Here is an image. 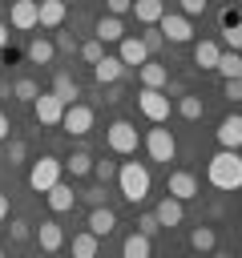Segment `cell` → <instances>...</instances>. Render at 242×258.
Instances as JSON below:
<instances>
[{"label": "cell", "instance_id": "1", "mask_svg": "<svg viewBox=\"0 0 242 258\" xmlns=\"http://www.w3.org/2000/svg\"><path fill=\"white\" fill-rule=\"evenodd\" d=\"M206 177H210L214 189H238L242 185V157H238V149L214 153L210 165H206Z\"/></svg>", "mask_w": 242, "mask_h": 258}, {"label": "cell", "instance_id": "2", "mask_svg": "<svg viewBox=\"0 0 242 258\" xmlns=\"http://www.w3.org/2000/svg\"><path fill=\"white\" fill-rule=\"evenodd\" d=\"M117 185H121V198L137 206V202L149 198V169H145L141 161H125V165L117 169Z\"/></svg>", "mask_w": 242, "mask_h": 258}, {"label": "cell", "instance_id": "3", "mask_svg": "<svg viewBox=\"0 0 242 258\" xmlns=\"http://www.w3.org/2000/svg\"><path fill=\"white\" fill-rule=\"evenodd\" d=\"M137 109H141V117H149V121L157 125V121H165V117H169V93L141 85V93H137Z\"/></svg>", "mask_w": 242, "mask_h": 258}, {"label": "cell", "instance_id": "4", "mask_svg": "<svg viewBox=\"0 0 242 258\" xmlns=\"http://www.w3.org/2000/svg\"><path fill=\"white\" fill-rule=\"evenodd\" d=\"M145 149H149V157H153V161H173L177 141H173V133H169V129H161V121H157V129H149V133H145Z\"/></svg>", "mask_w": 242, "mask_h": 258}, {"label": "cell", "instance_id": "5", "mask_svg": "<svg viewBox=\"0 0 242 258\" xmlns=\"http://www.w3.org/2000/svg\"><path fill=\"white\" fill-rule=\"evenodd\" d=\"M60 161L56 157H40V161H32V169H28V185L36 189V194H44L52 181H60Z\"/></svg>", "mask_w": 242, "mask_h": 258}, {"label": "cell", "instance_id": "6", "mask_svg": "<svg viewBox=\"0 0 242 258\" xmlns=\"http://www.w3.org/2000/svg\"><path fill=\"white\" fill-rule=\"evenodd\" d=\"M32 113H36V121H40V125H60V117H65V101H60L52 89H48V93H36Z\"/></svg>", "mask_w": 242, "mask_h": 258}, {"label": "cell", "instance_id": "7", "mask_svg": "<svg viewBox=\"0 0 242 258\" xmlns=\"http://www.w3.org/2000/svg\"><path fill=\"white\" fill-rule=\"evenodd\" d=\"M60 129L65 133H73V137H85L89 129H93V109L89 105H65V117H60Z\"/></svg>", "mask_w": 242, "mask_h": 258}, {"label": "cell", "instance_id": "8", "mask_svg": "<svg viewBox=\"0 0 242 258\" xmlns=\"http://www.w3.org/2000/svg\"><path fill=\"white\" fill-rule=\"evenodd\" d=\"M105 141H109L113 153H133V149H137V129H133L129 121H113V125L105 129Z\"/></svg>", "mask_w": 242, "mask_h": 258}, {"label": "cell", "instance_id": "9", "mask_svg": "<svg viewBox=\"0 0 242 258\" xmlns=\"http://www.w3.org/2000/svg\"><path fill=\"white\" fill-rule=\"evenodd\" d=\"M8 20H12V28L28 32V28H36V24H40V4H36V0H12Z\"/></svg>", "mask_w": 242, "mask_h": 258}, {"label": "cell", "instance_id": "10", "mask_svg": "<svg viewBox=\"0 0 242 258\" xmlns=\"http://www.w3.org/2000/svg\"><path fill=\"white\" fill-rule=\"evenodd\" d=\"M157 28H161V36H165V40H177V44H186V40L194 36V28H190V16H177V12H161Z\"/></svg>", "mask_w": 242, "mask_h": 258}, {"label": "cell", "instance_id": "11", "mask_svg": "<svg viewBox=\"0 0 242 258\" xmlns=\"http://www.w3.org/2000/svg\"><path fill=\"white\" fill-rule=\"evenodd\" d=\"M117 56H121L125 69H129V64H145V60H149V48H145L141 36H121V40H117Z\"/></svg>", "mask_w": 242, "mask_h": 258}, {"label": "cell", "instance_id": "12", "mask_svg": "<svg viewBox=\"0 0 242 258\" xmlns=\"http://www.w3.org/2000/svg\"><path fill=\"white\" fill-rule=\"evenodd\" d=\"M93 77H97V85H117L125 77V60L121 56H101L93 64Z\"/></svg>", "mask_w": 242, "mask_h": 258}, {"label": "cell", "instance_id": "13", "mask_svg": "<svg viewBox=\"0 0 242 258\" xmlns=\"http://www.w3.org/2000/svg\"><path fill=\"white\" fill-rule=\"evenodd\" d=\"M44 198H48V210H52V214L73 210V202H77V194H73V185H69V181H52V185L44 189Z\"/></svg>", "mask_w": 242, "mask_h": 258}, {"label": "cell", "instance_id": "14", "mask_svg": "<svg viewBox=\"0 0 242 258\" xmlns=\"http://www.w3.org/2000/svg\"><path fill=\"white\" fill-rule=\"evenodd\" d=\"M36 242H40V250H48V254H56V250L65 246V230H60V222H52V218H44V222H40V230H36Z\"/></svg>", "mask_w": 242, "mask_h": 258}, {"label": "cell", "instance_id": "15", "mask_svg": "<svg viewBox=\"0 0 242 258\" xmlns=\"http://www.w3.org/2000/svg\"><path fill=\"white\" fill-rule=\"evenodd\" d=\"M218 141H222V149H242V113H230L218 125Z\"/></svg>", "mask_w": 242, "mask_h": 258}, {"label": "cell", "instance_id": "16", "mask_svg": "<svg viewBox=\"0 0 242 258\" xmlns=\"http://www.w3.org/2000/svg\"><path fill=\"white\" fill-rule=\"evenodd\" d=\"M173 198H182V202H190V198H198V177L194 173H186V169H177V173H169V185H165Z\"/></svg>", "mask_w": 242, "mask_h": 258}, {"label": "cell", "instance_id": "17", "mask_svg": "<svg viewBox=\"0 0 242 258\" xmlns=\"http://www.w3.org/2000/svg\"><path fill=\"white\" fill-rule=\"evenodd\" d=\"M113 226H117V214H113V210H109V206H105V202H101V206H93V210H89V230H93V234H97V238H105V234H109V230H113Z\"/></svg>", "mask_w": 242, "mask_h": 258}, {"label": "cell", "instance_id": "18", "mask_svg": "<svg viewBox=\"0 0 242 258\" xmlns=\"http://www.w3.org/2000/svg\"><path fill=\"white\" fill-rule=\"evenodd\" d=\"M121 36H125L121 16H113V12H109V16H101V20H97V40H101V44H117Z\"/></svg>", "mask_w": 242, "mask_h": 258}, {"label": "cell", "instance_id": "19", "mask_svg": "<svg viewBox=\"0 0 242 258\" xmlns=\"http://www.w3.org/2000/svg\"><path fill=\"white\" fill-rule=\"evenodd\" d=\"M137 77H141V85H149V89H165V85H169V69H165V64H153V60L137 64Z\"/></svg>", "mask_w": 242, "mask_h": 258}, {"label": "cell", "instance_id": "20", "mask_svg": "<svg viewBox=\"0 0 242 258\" xmlns=\"http://www.w3.org/2000/svg\"><path fill=\"white\" fill-rule=\"evenodd\" d=\"M153 214H157V222H161V226H177V222H182V198L165 194V198L157 202V210H153Z\"/></svg>", "mask_w": 242, "mask_h": 258}, {"label": "cell", "instance_id": "21", "mask_svg": "<svg viewBox=\"0 0 242 258\" xmlns=\"http://www.w3.org/2000/svg\"><path fill=\"white\" fill-rule=\"evenodd\" d=\"M40 4V24L44 28H60L65 24V0H36Z\"/></svg>", "mask_w": 242, "mask_h": 258}, {"label": "cell", "instance_id": "22", "mask_svg": "<svg viewBox=\"0 0 242 258\" xmlns=\"http://www.w3.org/2000/svg\"><path fill=\"white\" fill-rule=\"evenodd\" d=\"M141 24H157L161 20V12H165V4L161 0H133V8H129Z\"/></svg>", "mask_w": 242, "mask_h": 258}, {"label": "cell", "instance_id": "23", "mask_svg": "<svg viewBox=\"0 0 242 258\" xmlns=\"http://www.w3.org/2000/svg\"><path fill=\"white\" fill-rule=\"evenodd\" d=\"M52 93H56V97H60L65 105H73V101L81 97V85H77V81H73L69 73H56V77H52Z\"/></svg>", "mask_w": 242, "mask_h": 258}, {"label": "cell", "instance_id": "24", "mask_svg": "<svg viewBox=\"0 0 242 258\" xmlns=\"http://www.w3.org/2000/svg\"><path fill=\"white\" fill-rule=\"evenodd\" d=\"M149 250H153V246H149V238H145L141 230L121 242V254H125V258H149Z\"/></svg>", "mask_w": 242, "mask_h": 258}, {"label": "cell", "instance_id": "25", "mask_svg": "<svg viewBox=\"0 0 242 258\" xmlns=\"http://www.w3.org/2000/svg\"><path fill=\"white\" fill-rule=\"evenodd\" d=\"M52 52H56V44H52V40H44V36L28 40V60H32V64H48V60H52Z\"/></svg>", "mask_w": 242, "mask_h": 258}, {"label": "cell", "instance_id": "26", "mask_svg": "<svg viewBox=\"0 0 242 258\" xmlns=\"http://www.w3.org/2000/svg\"><path fill=\"white\" fill-rule=\"evenodd\" d=\"M218 52H222V48H218L214 40H198V44H194V60H198V69H214V64H218Z\"/></svg>", "mask_w": 242, "mask_h": 258}, {"label": "cell", "instance_id": "27", "mask_svg": "<svg viewBox=\"0 0 242 258\" xmlns=\"http://www.w3.org/2000/svg\"><path fill=\"white\" fill-rule=\"evenodd\" d=\"M65 169H69V177H85V173H93V157L85 153V149H77L69 161H60Z\"/></svg>", "mask_w": 242, "mask_h": 258}, {"label": "cell", "instance_id": "28", "mask_svg": "<svg viewBox=\"0 0 242 258\" xmlns=\"http://www.w3.org/2000/svg\"><path fill=\"white\" fill-rule=\"evenodd\" d=\"M222 77H238L242 73V52H234V48H226V52H218V64H214Z\"/></svg>", "mask_w": 242, "mask_h": 258}, {"label": "cell", "instance_id": "29", "mask_svg": "<svg viewBox=\"0 0 242 258\" xmlns=\"http://www.w3.org/2000/svg\"><path fill=\"white\" fill-rule=\"evenodd\" d=\"M73 254H77V258H93V254H97V234H93V230L77 234V238H73Z\"/></svg>", "mask_w": 242, "mask_h": 258}, {"label": "cell", "instance_id": "30", "mask_svg": "<svg viewBox=\"0 0 242 258\" xmlns=\"http://www.w3.org/2000/svg\"><path fill=\"white\" fill-rule=\"evenodd\" d=\"M190 246L206 254V250H214V246H218V238H214V230H210V226H198V230L190 234Z\"/></svg>", "mask_w": 242, "mask_h": 258}, {"label": "cell", "instance_id": "31", "mask_svg": "<svg viewBox=\"0 0 242 258\" xmlns=\"http://www.w3.org/2000/svg\"><path fill=\"white\" fill-rule=\"evenodd\" d=\"M222 40H226V48L242 52V20H230V24H222Z\"/></svg>", "mask_w": 242, "mask_h": 258}, {"label": "cell", "instance_id": "32", "mask_svg": "<svg viewBox=\"0 0 242 258\" xmlns=\"http://www.w3.org/2000/svg\"><path fill=\"white\" fill-rule=\"evenodd\" d=\"M36 93H40V89H36V81H28V77H20V81L12 85V97H16V101H28V105H32V101H36Z\"/></svg>", "mask_w": 242, "mask_h": 258}, {"label": "cell", "instance_id": "33", "mask_svg": "<svg viewBox=\"0 0 242 258\" xmlns=\"http://www.w3.org/2000/svg\"><path fill=\"white\" fill-rule=\"evenodd\" d=\"M177 113H182L186 121H198V117H202V97H182V101H177Z\"/></svg>", "mask_w": 242, "mask_h": 258}, {"label": "cell", "instance_id": "34", "mask_svg": "<svg viewBox=\"0 0 242 258\" xmlns=\"http://www.w3.org/2000/svg\"><path fill=\"white\" fill-rule=\"evenodd\" d=\"M93 177H97L101 185H109V181L117 177V165H113V161H93Z\"/></svg>", "mask_w": 242, "mask_h": 258}, {"label": "cell", "instance_id": "35", "mask_svg": "<svg viewBox=\"0 0 242 258\" xmlns=\"http://www.w3.org/2000/svg\"><path fill=\"white\" fill-rule=\"evenodd\" d=\"M28 234H32V230H28L24 218H12V222H8V238H12V242H28Z\"/></svg>", "mask_w": 242, "mask_h": 258}, {"label": "cell", "instance_id": "36", "mask_svg": "<svg viewBox=\"0 0 242 258\" xmlns=\"http://www.w3.org/2000/svg\"><path fill=\"white\" fill-rule=\"evenodd\" d=\"M77 52H81V56H85V60H89V64H97V60H101V56H105V48H101V40H89V44H81V48H77Z\"/></svg>", "mask_w": 242, "mask_h": 258}, {"label": "cell", "instance_id": "37", "mask_svg": "<svg viewBox=\"0 0 242 258\" xmlns=\"http://www.w3.org/2000/svg\"><path fill=\"white\" fill-rule=\"evenodd\" d=\"M137 230H141L145 238H153V234L161 230V222H157V214H141V218H137Z\"/></svg>", "mask_w": 242, "mask_h": 258}, {"label": "cell", "instance_id": "38", "mask_svg": "<svg viewBox=\"0 0 242 258\" xmlns=\"http://www.w3.org/2000/svg\"><path fill=\"white\" fill-rule=\"evenodd\" d=\"M141 40H145V48H149V52H157V48H161V40H165V36H161V28H157V24H149V32H145V36H141Z\"/></svg>", "mask_w": 242, "mask_h": 258}, {"label": "cell", "instance_id": "39", "mask_svg": "<svg viewBox=\"0 0 242 258\" xmlns=\"http://www.w3.org/2000/svg\"><path fill=\"white\" fill-rule=\"evenodd\" d=\"M24 153H28V149H24V141H8V165H20V161H24Z\"/></svg>", "mask_w": 242, "mask_h": 258}, {"label": "cell", "instance_id": "40", "mask_svg": "<svg viewBox=\"0 0 242 258\" xmlns=\"http://www.w3.org/2000/svg\"><path fill=\"white\" fill-rule=\"evenodd\" d=\"M60 52H77V40H73V32H56V40H52Z\"/></svg>", "mask_w": 242, "mask_h": 258}, {"label": "cell", "instance_id": "41", "mask_svg": "<svg viewBox=\"0 0 242 258\" xmlns=\"http://www.w3.org/2000/svg\"><path fill=\"white\" fill-rule=\"evenodd\" d=\"M222 93H226L230 101H242V85H238V77H226V85H222Z\"/></svg>", "mask_w": 242, "mask_h": 258}, {"label": "cell", "instance_id": "42", "mask_svg": "<svg viewBox=\"0 0 242 258\" xmlns=\"http://www.w3.org/2000/svg\"><path fill=\"white\" fill-rule=\"evenodd\" d=\"M81 198H85L89 206H101V202H105V185H93V189H85Z\"/></svg>", "mask_w": 242, "mask_h": 258}, {"label": "cell", "instance_id": "43", "mask_svg": "<svg viewBox=\"0 0 242 258\" xmlns=\"http://www.w3.org/2000/svg\"><path fill=\"white\" fill-rule=\"evenodd\" d=\"M182 12L186 16H198V12H206V0H182Z\"/></svg>", "mask_w": 242, "mask_h": 258}, {"label": "cell", "instance_id": "44", "mask_svg": "<svg viewBox=\"0 0 242 258\" xmlns=\"http://www.w3.org/2000/svg\"><path fill=\"white\" fill-rule=\"evenodd\" d=\"M105 4H109V12H113V16H125V12L133 8V0H105Z\"/></svg>", "mask_w": 242, "mask_h": 258}, {"label": "cell", "instance_id": "45", "mask_svg": "<svg viewBox=\"0 0 242 258\" xmlns=\"http://www.w3.org/2000/svg\"><path fill=\"white\" fill-rule=\"evenodd\" d=\"M8 222V194H0V226Z\"/></svg>", "mask_w": 242, "mask_h": 258}, {"label": "cell", "instance_id": "46", "mask_svg": "<svg viewBox=\"0 0 242 258\" xmlns=\"http://www.w3.org/2000/svg\"><path fill=\"white\" fill-rule=\"evenodd\" d=\"M0 141H8V113H0Z\"/></svg>", "mask_w": 242, "mask_h": 258}, {"label": "cell", "instance_id": "47", "mask_svg": "<svg viewBox=\"0 0 242 258\" xmlns=\"http://www.w3.org/2000/svg\"><path fill=\"white\" fill-rule=\"evenodd\" d=\"M8 44V24H0V48Z\"/></svg>", "mask_w": 242, "mask_h": 258}, {"label": "cell", "instance_id": "48", "mask_svg": "<svg viewBox=\"0 0 242 258\" xmlns=\"http://www.w3.org/2000/svg\"><path fill=\"white\" fill-rule=\"evenodd\" d=\"M238 85H242V73H238Z\"/></svg>", "mask_w": 242, "mask_h": 258}, {"label": "cell", "instance_id": "49", "mask_svg": "<svg viewBox=\"0 0 242 258\" xmlns=\"http://www.w3.org/2000/svg\"><path fill=\"white\" fill-rule=\"evenodd\" d=\"M0 254H4V246H0Z\"/></svg>", "mask_w": 242, "mask_h": 258}]
</instances>
